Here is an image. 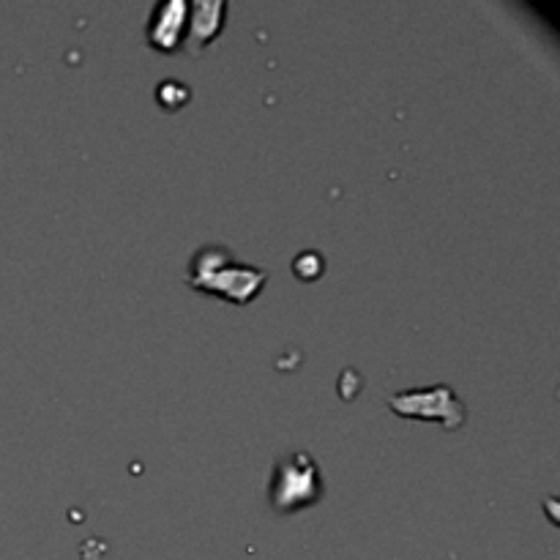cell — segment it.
<instances>
[{
    "label": "cell",
    "mask_w": 560,
    "mask_h": 560,
    "mask_svg": "<svg viewBox=\"0 0 560 560\" xmlns=\"http://www.w3.org/2000/svg\"><path fill=\"white\" fill-rule=\"evenodd\" d=\"M186 282L202 293L222 295L224 301L246 306L268 282V271L241 262L228 246L211 244L195 252L189 271H186Z\"/></svg>",
    "instance_id": "cell-1"
},
{
    "label": "cell",
    "mask_w": 560,
    "mask_h": 560,
    "mask_svg": "<svg viewBox=\"0 0 560 560\" xmlns=\"http://www.w3.org/2000/svg\"><path fill=\"white\" fill-rule=\"evenodd\" d=\"M388 408L402 419H419V421H438L443 430H459L468 419L465 402L457 397L452 386L438 383L430 388H410V392H397L388 397Z\"/></svg>",
    "instance_id": "cell-3"
},
{
    "label": "cell",
    "mask_w": 560,
    "mask_h": 560,
    "mask_svg": "<svg viewBox=\"0 0 560 560\" xmlns=\"http://www.w3.org/2000/svg\"><path fill=\"white\" fill-rule=\"evenodd\" d=\"M271 506L273 512L290 514L295 509L312 506L323 498V474L312 454L293 452L277 459L271 476Z\"/></svg>",
    "instance_id": "cell-2"
},
{
    "label": "cell",
    "mask_w": 560,
    "mask_h": 560,
    "mask_svg": "<svg viewBox=\"0 0 560 560\" xmlns=\"http://www.w3.org/2000/svg\"><path fill=\"white\" fill-rule=\"evenodd\" d=\"M224 11L228 5L222 0H197L189 3V27H186V49L200 52L202 47L219 36L224 25Z\"/></svg>",
    "instance_id": "cell-5"
},
{
    "label": "cell",
    "mask_w": 560,
    "mask_h": 560,
    "mask_svg": "<svg viewBox=\"0 0 560 560\" xmlns=\"http://www.w3.org/2000/svg\"><path fill=\"white\" fill-rule=\"evenodd\" d=\"M186 27H189V3L164 0L153 9L148 22V42L162 52H175L186 42Z\"/></svg>",
    "instance_id": "cell-4"
}]
</instances>
